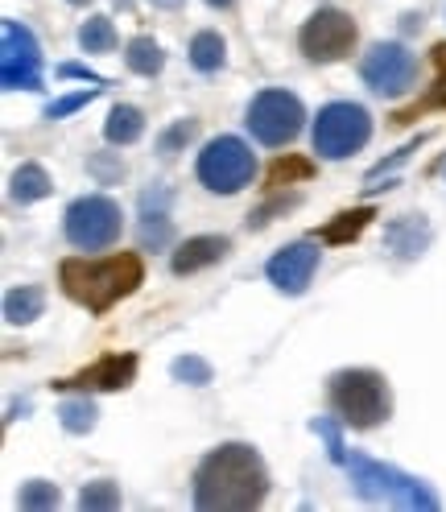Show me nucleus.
Masks as SVG:
<instances>
[{
  "mask_svg": "<svg viewBox=\"0 0 446 512\" xmlns=\"http://www.w3.org/2000/svg\"><path fill=\"white\" fill-rule=\"evenodd\" d=\"M124 62H129V71H133V75L153 79V75H162L166 54H162V46H157L153 38H133L129 46H124Z\"/></svg>",
  "mask_w": 446,
  "mask_h": 512,
  "instance_id": "412c9836",
  "label": "nucleus"
},
{
  "mask_svg": "<svg viewBox=\"0 0 446 512\" xmlns=\"http://www.w3.org/2000/svg\"><path fill=\"white\" fill-rule=\"evenodd\" d=\"M141 133H145V116L133 104H116L108 112V120H104L108 145H133V141H141Z\"/></svg>",
  "mask_w": 446,
  "mask_h": 512,
  "instance_id": "f3484780",
  "label": "nucleus"
},
{
  "mask_svg": "<svg viewBox=\"0 0 446 512\" xmlns=\"http://www.w3.org/2000/svg\"><path fill=\"white\" fill-rule=\"evenodd\" d=\"M79 508L112 512V508H120V488L112 484V479H91V484H83V492H79Z\"/></svg>",
  "mask_w": 446,
  "mask_h": 512,
  "instance_id": "b1692460",
  "label": "nucleus"
},
{
  "mask_svg": "<svg viewBox=\"0 0 446 512\" xmlns=\"http://www.w3.org/2000/svg\"><path fill=\"white\" fill-rule=\"evenodd\" d=\"M195 128H199V124L190 120V116H186V120H174V124L166 128V133L157 137V153H162V157H174L182 145H190V137H195Z\"/></svg>",
  "mask_w": 446,
  "mask_h": 512,
  "instance_id": "c756f323",
  "label": "nucleus"
},
{
  "mask_svg": "<svg viewBox=\"0 0 446 512\" xmlns=\"http://www.w3.org/2000/svg\"><path fill=\"white\" fill-rule=\"evenodd\" d=\"M170 219H166V211H149L145 207V215H141V244L145 248H166L170 244Z\"/></svg>",
  "mask_w": 446,
  "mask_h": 512,
  "instance_id": "bb28decb",
  "label": "nucleus"
},
{
  "mask_svg": "<svg viewBox=\"0 0 446 512\" xmlns=\"http://www.w3.org/2000/svg\"><path fill=\"white\" fill-rule=\"evenodd\" d=\"M310 426H314V434H323V438H327V451H331V459H335V463H343V459H347V451H343V438H339L335 422H327V418H314Z\"/></svg>",
  "mask_w": 446,
  "mask_h": 512,
  "instance_id": "2f4dec72",
  "label": "nucleus"
},
{
  "mask_svg": "<svg viewBox=\"0 0 446 512\" xmlns=\"http://www.w3.org/2000/svg\"><path fill=\"white\" fill-rule=\"evenodd\" d=\"M79 46H83L87 54H108V50H116V29H112V21H108V17H87V21L79 25Z\"/></svg>",
  "mask_w": 446,
  "mask_h": 512,
  "instance_id": "5701e85b",
  "label": "nucleus"
},
{
  "mask_svg": "<svg viewBox=\"0 0 446 512\" xmlns=\"http://www.w3.org/2000/svg\"><path fill=\"white\" fill-rule=\"evenodd\" d=\"M318 244H310V240H298V244H285L281 252H273L269 256V265H265V277L277 285L281 294H290V298H298V294H306L310 290V281H314V273H318Z\"/></svg>",
  "mask_w": 446,
  "mask_h": 512,
  "instance_id": "f8f14e48",
  "label": "nucleus"
},
{
  "mask_svg": "<svg viewBox=\"0 0 446 512\" xmlns=\"http://www.w3.org/2000/svg\"><path fill=\"white\" fill-rule=\"evenodd\" d=\"M170 372H174V380H182V384H211V376H215V368H211L203 356H178V360L170 364Z\"/></svg>",
  "mask_w": 446,
  "mask_h": 512,
  "instance_id": "c85d7f7f",
  "label": "nucleus"
},
{
  "mask_svg": "<svg viewBox=\"0 0 446 512\" xmlns=\"http://www.w3.org/2000/svg\"><path fill=\"white\" fill-rule=\"evenodd\" d=\"M95 95H100V87H87V91H75V95H67V100H58V104H50L46 108V120H62V116H71V112H79L83 104H91Z\"/></svg>",
  "mask_w": 446,
  "mask_h": 512,
  "instance_id": "7c9ffc66",
  "label": "nucleus"
},
{
  "mask_svg": "<svg viewBox=\"0 0 446 512\" xmlns=\"http://www.w3.org/2000/svg\"><path fill=\"white\" fill-rule=\"evenodd\" d=\"M360 79L376 95H405L413 87V79H418V58L401 42H376L360 62Z\"/></svg>",
  "mask_w": 446,
  "mask_h": 512,
  "instance_id": "9b49d317",
  "label": "nucleus"
},
{
  "mask_svg": "<svg viewBox=\"0 0 446 512\" xmlns=\"http://www.w3.org/2000/svg\"><path fill=\"white\" fill-rule=\"evenodd\" d=\"M228 252H232V240H228V236H190V240H182V244L174 248L170 269H174L178 277H190V273H199V269L219 265Z\"/></svg>",
  "mask_w": 446,
  "mask_h": 512,
  "instance_id": "4468645a",
  "label": "nucleus"
},
{
  "mask_svg": "<svg viewBox=\"0 0 446 512\" xmlns=\"http://www.w3.org/2000/svg\"><path fill=\"white\" fill-rule=\"evenodd\" d=\"M244 124H248V133L257 137L261 145L281 149V145H290V141L302 133V124H306V108H302V100H298L294 91L269 87V91H261L257 100L248 104Z\"/></svg>",
  "mask_w": 446,
  "mask_h": 512,
  "instance_id": "423d86ee",
  "label": "nucleus"
},
{
  "mask_svg": "<svg viewBox=\"0 0 446 512\" xmlns=\"http://www.w3.org/2000/svg\"><path fill=\"white\" fill-rule=\"evenodd\" d=\"M372 219H376V211H372V207L339 211L331 223H323V232H318V236H323L327 244H352V240H360V236H364V228H368Z\"/></svg>",
  "mask_w": 446,
  "mask_h": 512,
  "instance_id": "6ab92c4d",
  "label": "nucleus"
},
{
  "mask_svg": "<svg viewBox=\"0 0 446 512\" xmlns=\"http://www.w3.org/2000/svg\"><path fill=\"white\" fill-rule=\"evenodd\" d=\"M0 83H5V91L42 87V46L13 17H5V25H0Z\"/></svg>",
  "mask_w": 446,
  "mask_h": 512,
  "instance_id": "1a4fd4ad",
  "label": "nucleus"
},
{
  "mask_svg": "<svg viewBox=\"0 0 446 512\" xmlns=\"http://www.w3.org/2000/svg\"><path fill=\"white\" fill-rule=\"evenodd\" d=\"M58 75H62V79H87V83H104V79L95 75V71H87V67H75V62H67V67H58Z\"/></svg>",
  "mask_w": 446,
  "mask_h": 512,
  "instance_id": "72a5a7b5",
  "label": "nucleus"
},
{
  "mask_svg": "<svg viewBox=\"0 0 446 512\" xmlns=\"http://www.w3.org/2000/svg\"><path fill=\"white\" fill-rule=\"evenodd\" d=\"M137 356L133 351H108V356H100L95 364H87L83 372L58 380L54 389H83V393H116V389H129V384L137 380Z\"/></svg>",
  "mask_w": 446,
  "mask_h": 512,
  "instance_id": "ddd939ff",
  "label": "nucleus"
},
{
  "mask_svg": "<svg viewBox=\"0 0 446 512\" xmlns=\"http://www.w3.org/2000/svg\"><path fill=\"white\" fill-rule=\"evenodd\" d=\"M434 108H446V42L434 46V87L426 91V100L413 104L409 112H401L397 120H418L422 112H434Z\"/></svg>",
  "mask_w": 446,
  "mask_h": 512,
  "instance_id": "4be33fe9",
  "label": "nucleus"
},
{
  "mask_svg": "<svg viewBox=\"0 0 446 512\" xmlns=\"http://www.w3.org/2000/svg\"><path fill=\"white\" fill-rule=\"evenodd\" d=\"M54 190V182H50V174L38 166V162H25L17 174H13V182H9V195H13V203H38V199H46Z\"/></svg>",
  "mask_w": 446,
  "mask_h": 512,
  "instance_id": "a211bd4d",
  "label": "nucleus"
},
{
  "mask_svg": "<svg viewBox=\"0 0 446 512\" xmlns=\"http://www.w3.org/2000/svg\"><path fill=\"white\" fill-rule=\"evenodd\" d=\"M195 174L211 195H236V190H244L252 182V174H257V153L240 137H215L203 145Z\"/></svg>",
  "mask_w": 446,
  "mask_h": 512,
  "instance_id": "6e6552de",
  "label": "nucleus"
},
{
  "mask_svg": "<svg viewBox=\"0 0 446 512\" xmlns=\"http://www.w3.org/2000/svg\"><path fill=\"white\" fill-rule=\"evenodd\" d=\"M42 310H46L42 285H17V290L5 294V318H9L13 327L34 323V318H42Z\"/></svg>",
  "mask_w": 446,
  "mask_h": 512,
  "instance_id": "dca6fc26",
  "label": "nucleus"
},
{
  "mask_svg": "<svg viewBox=\"0 0 446 512\" xmlns=\"http://www.w3.org/2000/svg\"><path fill=\"white\" fill-rule=\"evenodd\" d=\"M120 228H124V211L108 195H83L67 207V215H62V232H67V240L83 252L112 248L120 240Z\"/></svg>",
  "mask_w": 446,
  "mask_h": 512,
  "instance_id": "0eeeda50",
  "label": "nucleus"
},
{
  "mask_svg": "<svg viewBox=\"0 0 446 512\" xmlns=\"http://www.w3.org/2000/svg\"><path fill=\"white\" fill-rule=\"evenodd\" d=\"M91 170L100 174V182H112V178H120V174H124V166H120V162H116V166H108L104 157H91Z\"/></svg>",
  "mask_w": 446,
  "mask_h": 512,
  "instance_id": "473e14b6",
  "label": "nucleus"
},
{
  "mask_svg": "<svg viewBox=\"0 0 446 512\" xmlns=\"http://www.w3.org/2000/svg\"><path fill=\"white\" fill-rule=\"evenodd\" d=\"M223 58H228V46H223V38L215 34V29H203V34L190 38V67L211 75L223 67Z\"/></svg>",
  "mask_w": 446,
  "mask_h": 512,
  "instance_id": "aec40b11",
  "label": "nucleus"
},
{
  "mask_svg": "<svg viewBox=\"0 0 446 512\" xmlns=\"http://www.w3.org/2000/svg\"><path fill=\"white\" fill-rule=\"evenodd\" d=\"M207 5H211V9H232L236 0H207Z\"/></svg>",
  "mask_w": 446,
  "mask_h": 512,
  "instance_id": "c9c22d12",
  "label": "nucleus"
},
{
  "mask_svg": "<svg viewBox=\"0 0 446 512\" xmlns=\"http://www.w3.org/2000/svg\"><path fill=\"white\" fill-rule=\"evenodd\" d=\"M331 409L352 430H372L380 422H389L393 413L389 380L372 368H343L331 376Z\"/></svg>",
  "mask_w": 446,
  "mask_h": 512,
  "instance_id": "20e7f679",
  "label": "nucleus"
},
{
  "mask_svg": "<svg viewBox=\"0 0 446 512\" xmlns=\"http://www.w3.org/2000/svg\"><path fill=\"white\" fill-rule=\"evenodd\" d=\"M310 174H314V162H306V157H285V162H273L269 186L281 190V186H294L298 178H310Z\"/></svg>",
  "mask_w": 446,
  "mask_h": 512,
  "instance_id": "cd10ccee",
  "label": "nucleus"
},
{
  "mask_svg": "<svg viewBox=\"0 0 446 512\" xmlns=\"http://www.w3.org/2000/svg\"><path fill=\"white\" fill-rule=\"evenodd\" d=\"M269 496V471L248 442H223L195 467V508L248 512Z\"/></svg>",
  "mask_w": 446,
  "mask_h": 512,
  "instance_id": "f257e3e1",
  "label": "nucleus"
},
{
  "mask_svg": "<svg viewBox=\"0 0 446 512\" xmlns=\"http://www.w3.org/2000/svg\"><path fill=\"white\" fill-rule=\"evenodd\" d=\"M356 38H360V29L352 21V13H343V9H318L310 13V21L302 25V34H298V46L310 62H339L356 50Z\"/></svg>",
  "mask_w": 446,
  "mask_h": 512,
  "instance_id": "9d476101",
  "label": "nucleus"
},
{
  "mask_svg": "<svg viewBox=\"0 0 446 512\" xmlns=\"http://www.w3.org/2000/svg\"><path fill=\"white\" fill-rule=\"evenodd\" d=\"M372 137V116L368 108L352 104V100H335L327 104L323 112H318L314 120V153L327 157V162H343V157H352L356 149H364Z\"/></svg>",
  "mask_w": 446,
  "mask_h": 512,
  "instance_id": "39448f33",
  "label": "nucleus"
},
{
  "mask_svg": "<svg viewBox=\"0 0 446 512\" xmlns=\"http://www.w3.org/2000/svg\"><path fill=\"white\" fill-rule=\"evenodd\" d=\"M58 281L67 298L87 306L91 314H108L116 302L141 290L145 281V261L137 252H112L104 261H87V256H67L58 265Z\"/></svg>",
  "mask_w": 446,
  "mask_h": 512,
  "instance_id": "f03ea898",
  "label": "nucleus"
},
{
  "mask_svg": "<svg viewBox=\"0 0 446 512\" xmlns=\"http://www.w3.org/2000/svg\"><path fill=\"white\" fill-rule=\"evenodd\" d=\"M95 418H100V413H95V405L83 397V401H67L58 409V422H62V430L67 434H87V430H95Z\"/></svg>",
  "mask_w": 446,
  "mask_h": 512,
  "instance_id": "393cba45",
  "label": "nucleus"
},
{
  "mask_svg": "<svg viewBox=\"0 0 446 512\" xmlns=\"http://www.w3.org/2000/svg\"><path fill=\"white\" fill-rule=\"evenodd\" d=\"M347 467V479L356 484L360 500L368 504H393V508H418V512H434L438 508V496L430 492V484H422L418 475H409L401 467H389V463H376L360 451H352L343 459Z\"/></svg>",
  "mask_w": 446,
  "mask_h": 512,
  "instance_id": "7ed1b4c3",
  "label": "nucleus"
},
{
  "mask_svg": "<svg viewBox=\"0 0 446 512\" xmlns=\"http://www.w3.org/2000/svg\"><path fill=\"white\" fill-rule=\"evenodd\" d=\"M385 248L401 261H418V256L430 248V223L426 215H401L385 223Z\"/></svg>",
  "mask_w": 446,
  "mask_h": 512,
  "instance_id": "2eb2a0df",
  "label": "nucleus"
},
{
  "mask_svg": "<svg viewBox=\"0 0 446 512\" xmlns=\"http://www.w3.org/2000/svg\"><path fill=\"white\" fill-rule=\"evenodd\" d=\"M67 5H87V0H67Z\"/></svg>",
  "mask_w": 446,
  "mask_h": 512,
  "instance_id": "e433bc0d",
  "label": "nucleus"
},
{
  "mask_svg": "<svg viewBox=\"0 0 446 512\" xmlns=\"http://www.w3.org/2000/svg\"><path fill=\"white\" fill-rule=\"evenodd\" d=\"M186 0H153V9H182Z\"/></svg>",
  "mask_w": 446,
  "mask_h": 512,
  "instance_id": "f704fd0d",
  "label": "nucleus"
},
{
  "mask_svg": "<svg viewBox=\"0 0 446 512\" xmlns=\"http://www.w3.org/2000/svg\"><path fill=\"white\" fill-rule=\"evenodd\" d=\"M62 492L58 484H50V479H29V484L21 488V508L25 512H46V508H58Z\"/></svg>",
  "mask_w": 446,
  "mask_h": 512,
  "instance_id": "a878e982",
  "label": "nucleus"
}]
</instances>
